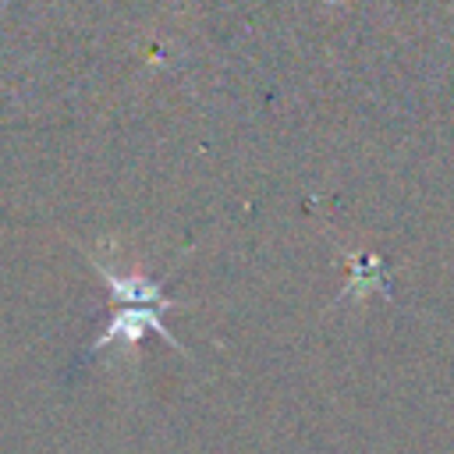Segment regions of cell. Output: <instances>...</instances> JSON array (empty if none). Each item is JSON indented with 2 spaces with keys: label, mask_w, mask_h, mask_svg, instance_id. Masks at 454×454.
<instances>
[{
  "label": "cell",
  "mask_w": 454,
  "mask_h": 454,
  "mask_svg": "<svg viewBox=\"0 0 454 454\" xmlns=\"http://www.w3.org/2000/svg\"><path fill=\"white\" fill-rule=\"evenodd\" d=\"M163 312H167V309H160V305H121V309L114 312V319H110V326L99 333L96 351H103V348H110V344L135 348V344L142 340V333H145V330L160 333L167 344H174V348L181 351L177 337H174V333L163 326Z\"/></svg>",
  "instance_id": "1"
}]
</instances>
